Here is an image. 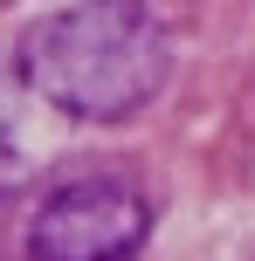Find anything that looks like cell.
<instances>
[{"label":"cell","mask_w":255,"mask_h":261,"mask_svg":"<svg viewBox=\"0 0 255 261\" xmlns=\"http://www.w3.org/2000/svg\"><path fill=\"white\" fill-rule=\"evenodd\" d=\"M166 28L131 0H83L21 35V76L41 103L76 124H118L166 83Z\"/></svg>","instance_id":"1"},{"label":"cell","mask_w":255,"mask_h":261,"mask_svg":"<svg viewBox=\"0 0 255 261\" xmlns=\"http://www.w3.org/2000/svg\"><path fill=\"white\" fill-rule=\"evenodd\" d=\"M152 234V206L131 179H69L35 206V261H131Z\"/></svg>","instance_id":"2"}]
</instances>
